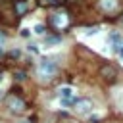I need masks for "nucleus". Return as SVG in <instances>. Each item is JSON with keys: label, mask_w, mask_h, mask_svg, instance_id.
Masks as SVG:
<instances>
[{"label": "nucleus", "mask_w": 123, "mask_h": 123, "mask_svg": "<svg viewBox=\"0 0 123 123\" xmlns=\"http://www.w3.org/2000/svg\"><path fill=\"white\" fill-rule=\"evenodd\" d=\"M17 92H19V90L13 88V94H10V96L6 98V106H8L13 113H23V111L27 110V102H25Z\"/></svg>", "instance_id": "1"}, {"label": "nucleus", "mask_w": 123, "mask_h": 123, "mask_svg": "<svg viewBox=\"0 0 123 123\" xmlns=\"http://www.w3.org/2000/svg\"><path fill=\"white\" fill-rule=\"evenodd\" d=\"M98 75H100L106 83H115L117 77H119V69H117L113 63H104V65H100Z\"/></svg>", "instance_id": "2"}, {"label": "nucleus", "mask_w": 123, "mask_h": 123, "mask_svg": "<svg viewBox=\"0 0 123 123\" xmlns=\"http://www.w3.org/2000/svg\"><path fill=\"white\" fill-rule=\"evenodd\" d=\"M38 75L42 79H52V77L58 75V65L50 60H44V62L38 63Z\"/></svg>", "instance_id": "3"}, {"label": "nucleus", "mask_w": 123, "mask_h": 123, "mask_svg": "<svg viewBox=\"0 0 123 123\" xmlns=\"http://www.w3.org/2000/svg\"><path fill=\"white\" fill-rule=\"evenodd\" d=\"M92 102L88 100V98H75V102H73V110H75V113H79V115H85V113H88V111H92Z\"/></svg>", "instance_id": "4"}, {"label": "nucleus", "mask_w": 123, "mask_h": 123, "mask_svg": "<svg viewBox=\"0 0 123 123\" xmlns=\"http://www.w3.org/2000/svg\"><path fill=\"white\" fill-rule=\"evenodd\" d=\"M31 8H33V4H31V2H25V0H15V4H13L15 15H25Z\"/></svg>", "instance_id": "5"}, {"label": "nucleus", "mask_w": 123, "mask_h": 123, "mask_svg": "<svg viewBox=\"0 0 123 123\" xmlns=\"http://www.w3.org/2000/svg\"><path fill=\"white\" fill-rule=\"evenodd\" d=\"M98 6L102 12H115L119 8V0H100Z\"/></svg>", "instance_id": "6"}, {"label": "nucleus", "mask_w": 123, "mask_h": 123, "mask_svg": "<svg viewBox=\"0 0 123 123\" xmlns=\"http://www.w3.org/2000/svg\"><path fill=\"white\" fill-rule=\"evenodd\" d=\"M58 94H60L62 100H75V98H73V90H71V86H60Z\"/></svg>", "instance_id": "7"}, {"label": "nucleus", "mask_w": 123, "mask_h": 123, "mask_svg": "<svg viewBox=\"0 0 123 123\" xmlns=\"http://www.w3.org/2000/svg\"><path fill=\"white\" fill-rule=\"evenodd\" d=\"M50 21H52V23H54L56 27H63V25H65V19H63V17H62L60 13L52 15V17H50Z\"/></svg>", "instance_id": "8"}, {"label": "nucleus", "mask_w": 123, "mask_h": 123, "mask_svg": "<svg viewBox=\"0 0 123 123\" xmlns=\"http://www.w3.org/2000/svg\"><path fill=\"white\" fill-rule=\"evenodd\" d=\"M44 42H46V44H56V42H60V37H48Z\"/></svg>", "instance_id": "9"}, {"label": "nucleus", "mask_w": 123, "mask_h": 123, "mask_svg": "<svg viewBox=\"0 0 123 123\" xmlns=\"http://www.w3.org/2000/svg\"><path fill=\"white\" fill-rule=\"evenodd\" d=\"M44 31H46L44 25H37V27H35V33H38V35H44Z\"/></svg>", "instance_id": "10"}, {"label": "nucleus", "mask_w": 123, "mask_h": 123, "mask_svg": "<svg viewBox=\"0 0 123 123\" xmlns=\"http://www.w3.org/2000/svg\"><path fill=\"white\" fill-rule=\"evenodd\" d=\"M15 79H17V81H23V79H25V73H23V71H17V73H15Z\"/></svg>", "instance_id": "11"}, {"label": "nucleus", "mask_w": 123, "mask_h": 123, "mask_svg": "<svg viewBox=\"0 0 123 123\" xmlns=\"http://www.w3.org/2000/svg\"><path fill=\"white\" fill-rule=\"evenodd\" d=\"M4 42H6V35H4V31H0V48L4 46Z\"/></svg>", "instance_id": "12"}, {"label": "nucleus", "mask_w": 123, "mask_h": 123, "mask_svg": "<svg viewBox=\"0 0 123 123\" xmlns=\"http://www.w3.org/2000/svg\"><path fill=\"white\" fill-rule=\"evenodd\" d=\"M115 48H117V54H119V56H121V58H123V46H119V44H117V46H115Z\"/></svg>", "instance_id": "13"}, {"label": "nucleus", "mask_w": 123, "mask_h": 123, "mask_svg": "<svg viewBox=\"0 0 123 123\" xmlns=\"http://www.w3.org/2000/svg\"><path fill=\"white\" fill-rule=\"evenodd\" d=\"M88 123H98V117H96V115H94V117H90V119H88Z\"/></svg>", "instance_id": "14"}, {"label": "nucleus", "mask_w": 123, "mask_h": 123, "mask_svg": "<svg viewBox=\"0 0 123 123\" xmlns=\"http://www.w3.org/2000/svg\"><path fill=\"white\" fill-rule=\"evenodd\" d=\"M44 2H46V4H56L58 0H44Z\"/></svg>", "instance_id": "15"}, {"label": "nucleus", "mask_w": 123, "mask_h": 123, "mask_svg": "<svg viewBox=\"0 0 123 123\" xmlns=\"http://www.w3.org/2000/svg\"><path fill=\"white\" fill-rule=\"evenodd\" d=\"M119 21H121V23H123V13H121V17H119Z\"/></svg>", "instance_id": "16"}, {"label": "nucleus", "mask_w": 123, "mask_h": 123, "mask_svg": "<svg viewBox=\"0 0 123 123\" xmlns=\"http://www.w3.org/2000/svg\"><path fill=\"white\" fill-rule=\"evenodd\" d=\"M21 123H31V121H21Z\"/></svg>", "instance_id": "17"}]
</instances>
